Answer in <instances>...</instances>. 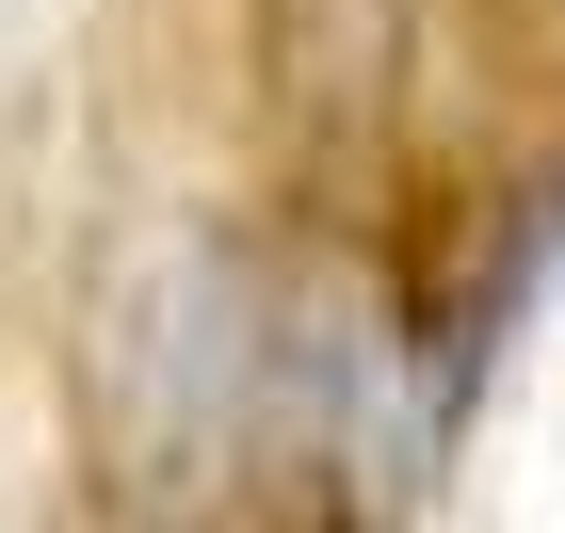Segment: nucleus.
I'll list each match as a JSON object with an SVG mask.
<instances>
[{
	"label": "nucleus",
	"instance_id": "1",
	"mask_svg": "<svg viewBox=\"0 0 565 533\" xmlns=\"http://www.w3.org/2000/svg\"><path fill=\"white\" fill-rule=\"evenodd\" d=\"M114 372L162 388V420L130 437L146 486H211V469L291 452V437L340 452V437H355V372H372V340H355L275 243H178L162 291H146V323L114 340Z\"/></svg>",
	"mask_w": 565,
	"mask_h": 533
}]
</instances>
